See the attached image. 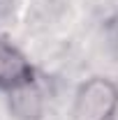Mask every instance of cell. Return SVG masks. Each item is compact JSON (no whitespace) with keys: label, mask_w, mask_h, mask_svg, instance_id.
<instances>
[{"label":"cell","mask_w":118,"mask_h":120,"mask_svg":"<svg viewBox=\"0 0 118 120\" xmlns=\"http://www.w3.org/2000/svg\"><path fill=\"white\" fill-rule=\"evenodd\" d=\"M32 79H35V67L30 65L26 53L9 39L0 37V90L9 92Z\"/></svg>","instance_id":"2"},{"label":"cell","mask_w":118,"mask_h":120,"mask_svg":"<svg viewBox=\"0 0 118 120\" xmlns=\"http://www.w3.org/2000/svg\"><path fill=\"white\" fill-rule=\"evenodd\" d=\"M118 81L109 76H90L74 92L76 120H116Z\"/></svg>","instance_id":"1"},{"label":"cell","mask_w":118,"mask_h":120,"mask_svg":"<svg viewBox=\"0 0 118 120\" xmlns=\"http://www.w3.org/2000/svg\"><path fill=\"white\" fill-rule=\"evenodd\" d=\"M7 109L14 120H42L44 116V92L37 79L7 92Z\"/></svg>","instance_id":"3"},{"label":"cell","mask_w":118,"mask_h":120,"mask_svg":"<svg viewBox=\"0 0 118 120\" xmlns=\"http://www.w3.org/2000/svg\"><path fill=\"white\" fill-rule=\"evenodd\" d=\"M116 118H118V113H116Z\"/></svg>","instance_id":"4"}]
</instances>
